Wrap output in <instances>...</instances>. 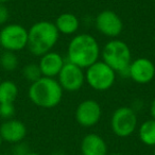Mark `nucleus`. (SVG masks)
I'll use <instances>...</instances> for the list:
<instances>
[{
	"label": "nucleus",
	"instance_id": "1",
	"mask_svg": "<svg viewBox=\"0 0 155 155\" xmlns=\"http://www.w3.org/2000/svg\"><path fill=\"white\" fill-rule=\"evenodd\" d=\"M101 54L97 39L91 34L82 33L72 37L67 47V62L86 69L99 61Z\"/></svg>",
	"mask_w": 155,
	"mask_h": 155
},
{
	"label": "nucleus",
	"instance_id": "2",
	"mask_svg": "<svg viewBox=\"0 0 155 155\" xmlns=\"http://www.w3.org/2000/svg\"><path fill=\"white\" fill-rule=\"evenodd\" d=\"M60 38V32L54 22L37 21L28 30V47L29 51L36 56H41L56 45Z\"/></svg>",
	"mask_w": 155,
	"mask_h": 155
},
{
	"label": "nucleus",
	"instance_id": "3",
	"mask_svg": "<svg viewBox=\"0 0 155 155\" xmlns=\"http://www.w3.org/2000/svg\"><path fill=\"white\" fill-rule=\"evenodd\" d=\"M63 88L54 78L41 77L31 83L28 91L29 99L34 105L43 108H53L63 99Z\"/></svg>",
	"mask_w": 155,
	"mask_h": 155
},
{
	"label": "nucleus",
	"instance_id": "4",
	"mask_svg": "<svg viewBox=\"0 0 155 155\" xmlns=\"http://www.w3.org/2000/svg\"><path fill=\"white\" fill-rule=\"evenodd\" d=\"M102 60L115 72L127 73L132 62L131 49L125 41L118 38L110 41L101 51Z\"/></svg>",
	"mask_w": 155,
	"mask_h": 155
},
{
	"label": "nucleus",
	"instance_id": "5",
	"mask_svg": "<svg viewBox=\"0 0 155 155\" xmlns=\"http://www.w3.org/2000/svg\"><path fill=\"white\" fill-rule=\"evenodd\" d=\"M85 81L95 91H105L114 86L116 72L103 61H97L86 68Z\"/></svg>",
	"mask_w": 155,
	"mask_h": 155
},
{
	"label": "nucleus",
	"instance_id": "6",
	"mask_svg": "<svg viewBox=\"0 0 155 155\" xmlns=\"http://www.w3.org/2000/svg\"><path fill=\"white\" fill-rule=\"evenodd\" d=\"M137 115L132 107L120 106L114 110L110 118L113 133L118 137L127 138L137 129Z\"/></svg>",
	"mask_w": 155,
	"mask_h": 155
},
{
	"label": "nucleus",
	"instance_id": "7",
	"mask_svg": "<svg viewBox=\"0 0 155 155\" xmlns=\"http://www.w3.org/2000/svg\"><path fill=\"white\" fill-rule=\"evenodd\" d=\"M28 45V30L19 24L5 25L0 30V46L3 50L17 52Z\"/></svg>",
	"mask_w": 155,
	"mask_h": 155
},
{
	"label": "nucleus",
	"instance_id": "8",
	"mask_svg": "<svg viewBox=\"0 0 155 155\" xmlns=\"http://www.w3.org/2000/svg\"><path fill=\"white\" fill-rule=\"evenodd\" d=\"M58 82L63 91H78L85 83V72L81 67L70 62H65L58 75Z\"/></svg>",
	"mask_w": 155,
	"mask_h": 155
},
{
	"label": "nucleus",
	"instance_id": "9",
	"mask_svg": "<svg viewBox=\"0 0 155 155\" xmlns=\"http://www.w3.org/2000/svg\"><path fill=\"white\" fill-rule=\"evenodd\" d=\"M96 29L104 36L117 38L123 31V22L120 16L112 10H103L95 20Z\"/></svg>",
	"mask_w": 155,
	"mask_h": 155
},
{
	"label": "nucleus",
	"instance_id": "10",
	"mask_svg": "<svg viewBox=\"0 0 155 155\" xmlns=\"http://www.w3.org/2000/svg\"><path fill=\"white\" fill-rule=\"evenodd\" d=\"M102 110L100 104L94 99H86L75 108L74 118L81 127H91L101 119Z\"/></svg>",
	"mask_w": 155,
	"mask_h": 155
},
{
	"label": "nucleus",
	"instance_id": "11",
	"mask_svg": "<svg viewBox=\"0 0 155 155\" xmlns=\"http://www.w3.org/2000/svg\"><path fill=\"white\" fill-rule=\"evenodd\" d=\"M127 75L138 84H148L155 78V65L147 58L132 60L127 69Z\"/></svg>",
	"mask_w": 155,
	"mask_h": 155
},
{
	"label": "nucleus",
	"instance_id": "12",
	"mask_svg": "<svg viewBox=\"0 0 155 155\" xmlns=\"http://www.w3.org/2000/svg\"><path fill=\"white\" fill-rule=\"evenodd\" d=\"M0 135L3 141L10 143H19L27 136V127L17 119H8L0 125Z\"/></svg>",
	"mask_w": 155,
	"mask_h": 155
},
{
	"label": "nucleus",
	"instance_id": "13",
	"mask_svg": "<svg viewBox=\"0 0 155 155\" xmlns=\"http://www.w3.org/2000/svg\"><path fill=\"white\" fill-rule=\"evenodd\" d=\"M39 58H41V60L38 62V66L41 68L43 77H58L61 69L63 68L65 64V60L63 58V56L58 52L49 51Z\"/></svg>",
	"mask_w": 155,
	"mask_h": 155
},
{
	"label": "nucleus",
	"instance_id": "14",
	"mask_svg": "<svg viewBox=\"0 0 155 155\" xmlns=\"http://www.w3.org/2000/svg\"><path fill=\"white\" fill-rule=\"evenodd\" d=\"M82 155H107V144L105 140L96 133H89L81 141Z\"/></svg>",
	"mask_w": 155,
	"mask_h": 155
},
{
	"label": "nucleus",
	"instance_id": "15",
	"mask_svg": "<svg viewBox=\"0 0 155 155\" xmlns=\"http://www.w3.org/2000/svg\"><path fill=\"white\" fill-rule=\"evenodd\" d=\"M54 25L60 34L72 35L80 28V20L72 13H63L56 17Z\"/></svg>",
	"mask_w": 155,
	"mask_h": 155
},
{
	"label": "nucleus",
	"instance_id": "16",
	"mask_svg": "<svg viewBox=\"0 0 155 155\" xmlns=\"http://www.w3.org/2000/svg\"><path fill=\"white\" fill-rule=\"evenodd\" d=\"M140 141L146 146L155 147V120L149 119L142 122L138 130Z\"/></svg>",
	"mask_w": 155,
	"mask_h": 155
},
{
	"label": "nucleus",
	"instance_id": "17",
	"mask_svg": "<svg viewBox=\"0 0 155 155\" xmlns=\"http://www.w3.org/2000/svg\"><path fill=\"white\" fill-rule=\"evenodd\" d=\"M18 96V87L13 81H2L0 83V104L14 103Z\"/></svg>",
	"mask_w": 155,
	"mask_h": 155
},
{
	"label": "nucleus",
	"instance_id": "18",
	"mask_svg": "<svg viewBox=\"0 0 155 155\" xmlns=\"http://www.w3.org/2000/svg\"><path fill=\"white\" fill-rule=\"evenodd\" d=\"M0 66L5 71H14L18 67V56L15 52L5 50L0 55Z\"/></svg>",
	"mask_w": 155,
	"mask_h": 155
},
{
	"label": "nucleus",
	"instance_id": "19",
	"mask_svg": "<svg viewBox=\"0 0 155 155\" xmlns=\"http://www.w3.org/2000/svg\"><path fill=\"white\" fill-rule=\"evenodd\" d=\"M22 75H24V78L27 81H29L31 83L35 82V81H37L43 77L38 64H34V63L26 65L22 68Z\"/></svg>",
	"mask_w": 155,
	"mask_h": 155
},
{
	"label": "nucleus",
	"instance_id": "20",
	"mask_svg": "<svg viewBox=\"0 0 155 155\" xmlns=\"http://www.w3.org/2000/svg\"><path fill=\"white\" fill-rule=\"evenodd\" d=\"M15 115V105L14 103H2L0 104V118L5 120L12 119Z\"/></svg>",
	"mask_w": 155,
	"mask_h": 155
},
{
	"label": "nucleus",
	"instance_id": "21",
	"mask_svg": "<svg viewBox=\"0 0 155 155\" xmlns=\"http://www.w3.org/2000/svg\"><path fill=\"white\" fill-rule=\"evenodd\" d=\"M10 17V11L5 5H0V25L7 24Z\"/></svg>",
	"mask_w": 155,
	"mask_h": 155
},
{
	"label": "nucleus",
	"instance_id": "22",
	"mask_svg": "<svg viewBox=\"0 0 155 155\" xmlns=\"http://www.w3.org/2000/svg\"><path fill=\"white\" fill-rule=\"evenodd\" d=\"M150 112H151V116H152V119H154V120H155V98L153 99L152 103H151Z\"/></svg>",
	"mask_w": 155,
	"mask_h": 155
},
{
	"label": "nucleus",
	"instance_id": "23",
	"mask_svg": "<svg viewBox=\"0 0 155 155\" xmlns=\"http://www.w3.org/2000/svg\"><path fill=\"white\" fill-rule=\"evenodd\" d=\"M10 0H0V5H5V3L9 2Z\"/></svg>",
	"mask_w": 155,
	"mask_h": 155
},
{
	"label": "nucleus",
	"instance_id": "24",
	"mask_svg": "<svg viewBox=\"0 0 155 155\" xmlns=\"http://www.w3.org/2000/svg\"><path fill=\"white\" fill-rule=\"evenodd\" d=\"M26 155H39L38 153H35V152H30V151H29L28 153H27Z\"/></svg>",
	"mask_w": 155,
	"mask_h": 155
},
{
	"label": "nucleus",
	"instance_id": "25",
	"mask_svg": "<svg viewBox=\"0 0 155 155\" xmlns=\"http://www.w3.org/2000/svg\"><path fill=\"white\" fill-rule=\"evenodd\" d=\"M107 155H123V154H121V153H118V152H115V153H110V154L107 153Z\"/></svg>",
	"mask_w": 155,
	"mask_h": 155
},
{
	"label": "nucleus",
	"instance_id": "26",
	"mask_svg": "<svg viewBox=\"0 0 155 155\" xmlns=\"http://www.w3.org/2000/svg\"><path fill=\"white\" fill-rule=\"evenodd\" d=\"M2 138H1V135H0V147H1V144H2Z\"/></svg>",
	"mask_w": 155,
	"mask_h": 155
},
{
	"label": "nucleus",
	"instance_id": "27",
	"mask_svg": "<svg viewBox=\"0 0 155 155\" xmlns=\"http://www.w3.org/2000/svg\"><path fill=\"white\" fill-rule=\"evenodd\" d=\"M1 52H2V48H1V46H0V55H1Z\"/></svg>",
	"mask_w": 155,
	"mask_h": 155
},
{
	"label": "nucleus",
	"instance_id": "28",
	"mask_svg": "<svg viewBox=\"0 0 155 155\" xmlns=\"http://www.w3.org/2000/svg\"><path fill=\"white\" fill-rule=\"evenodd\" d=\"M153 155H155V148H154V152H153Z\"/></svg>",
	"mask_w": 155,
	"mask_h": 155
}]
</instances>
